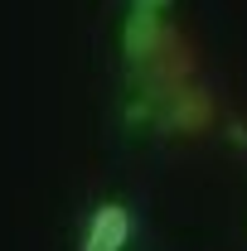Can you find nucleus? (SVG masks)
<instances>
[{
    "label": "nucleus",
    "instance_id": "obj_1",
    "mask_svg": "<svg viewBox=\"0 0 247 251\" xmlns=\"http://www.w3.org/2000/svg\"><path fill=\"white\" fill-rule=\"evenodd\" d=\"M141 237V218H136V203H126L117 193L97 198L93 208L78 222V242L73 251H131Z\"/></svg>",
    "mask_w": 247,
    "mask_h": 251
}]
</instances>
